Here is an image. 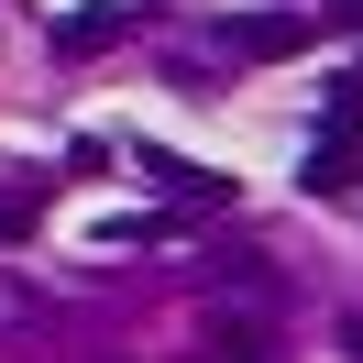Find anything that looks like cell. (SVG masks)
Instances as JSON below:
<instances>
[{
  "instance_id": "cell-2",
  "label": "cell",
  "mask_w": 363,
  "mask_h": 363,
  "mask_svg": "<svg viewBox=\"0 0 363 363\" xmlns=\"http://www.w3.org/2000/svg\"><path fill=\"white\" fill-rule=\"evenodd\" d=\"M308 45V11H242L231 23V55H297Z\"/></svg>"
},
{
  "instance_id": "cell-1",
  "label": "cell",
  "mask_w": 363,
  "mask_h": 363,
  "mask_svg": "<svg viewBox=\"0 0 363 363\" xmlns=\"http://www.w3.org/2000/svg\"><path fill=\"white\" fill-rule=\"evenodd\" d=\"M352 177H363V77H341L330 121H319V143H308V199H341Z\"/></svg>"
},
{
  "instance_id": "cell-5",
  "label": "cell",
  "mask_w": 363,
  "mask_h": 363,
  "mask_svg": "<svg viewBox=\"0 0 363 363\" xmlns=\"http://www.w3.org/2000/svg\"><path fill=\"white\" fill-rule=\"evenodd\" d=\"M209 363H231V352H209Z\"/></svg>"
},
{
  "instance_id": "cell-4",
  "label": "cell",
  "mask_w": 363,
  "mask_h": 363,
  "mask_svg": "<svg viewBox=\"0 0 363 363\" xmlns=\"http://www.w3.org/2000/svg\"><path fill=\"white\" fill-rule=\"evenodd\" d=\"M23 220H33V187H23V199H0V242H11Z\"/></svg>"
},
{
  "instance_id": "cell-3",
  "label": "cell",
  "mask_w": 363,
  "mask_h": 363,
  "mask_svg": "<svg viewBox=\"0 0 363 363\" xmlns=\"http://www.w3.org/2000/svg\"><path fill=\"white\" fill-rule=\"evenodd\" d=\"M143 177H165L177 199H220V177H199V165H177V155H143Z\"/></svg>"
}]
</instances>
